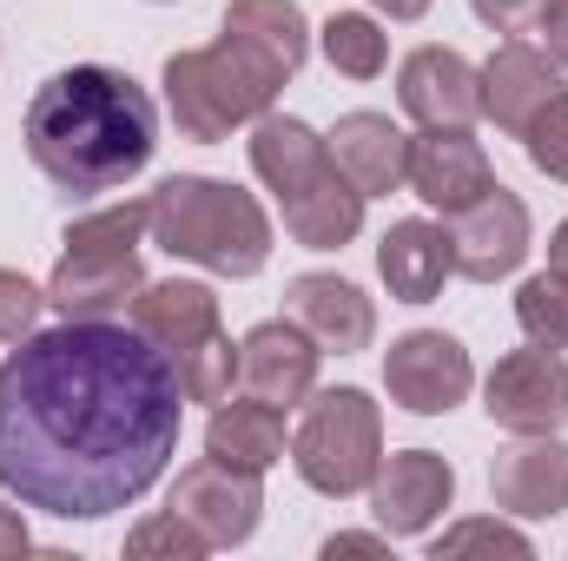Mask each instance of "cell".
I'll list each match as a JSON object with an SVG mask.
<instances>
[{
  "label": "cell",
  "instance_id": "d4e9b609",
  "mask_svg": "<svg viewBox=\"0 0 568 561\" xmlns=\"http://www.w3.org/2000/svg\"><path fill=\"white\" fill-rule=\"evenodd\" d=\"M317 47H324V60H331L344 80H377V73L390 67V40H384V27H377L371 13H331V20L317 27Z\"/></svg>",
  "mask_w": 568,
  "mask_h": 561
},
{
  "label": "cell",
  "instance_id": "44dd1931",
  "mask_svg": "<svg viewBox=\"0 0 568 561\" xmlns=\"http://www.w3.org/2000/svg\"><path fill=\"white\" fill-rule=\"evenodd\" d=\"M126 324L145 330V337L179 364L192 344H205V337L219 330V297H212V284H192V278L145 284L140 297H133V310H126Z\"/></svg>",
  "mask_w": 568,
  "mask_h": 561
},
{
  "label": "cell",
  "instance_id": "6da1fadb",
  "mask_svg": "<svg viewBox=\"0 0 568 561\" xmlns=\"http://www.w3.org/2000/svg\"><path fill=\"white\" fill-rule=\"evenodd\" d=\"M179 364L133 324L67 317L0 364V489L53 522L133 509L179 456Z\"/></svg>",
  "mask_w": 568,
  "mask_h": 561
},
{
  "label": "cell",
  "instance_id": "e0dca14e",
  "mask_svg": "<svg viewBox=\"0 0 568 561\" xmlns=\"http://www.w3.org/2000/svg\"><path fill=\"white\" fill-rule=\"evenodd\" d=\"M397 106L417 126H469L483 113V80L456 47H417L397 67Z\"/></svg>",
  "mask_w": 568,
  "mask_h": 561
},
{
  "label": "cell",
  "instance_id": "30bf717a",
  "mask_svg": "<svg viewBox=\"0 0 568 561\" xmlns=\"http://www.w3.org/2000/svg\"><path fill=\"white\" fill-rule=\"evenodd\" d=\"M165 509H179L212 549H239V542H252L258 536V522H265V489H258V476H245V469H225V462H212V456H199V462H185L179 469V482H172V502Z\"/></svg>",
  "mask_w": 568,
  "mask_h": 561
},
{
  "label": "cell",
  "instance_id": "4fadbf2b",
  "mask_svg": "<svg viewBox=\"0 0 568 561\" xmlns=\"http://www.w3.org/2000/svg\"><path fill=\"white\" fill-rule=\"evenodd\" d=\"M284 317L317 350H337V357H357L377 337V304L351 278H337V272H304V278L284 284Z\"/></svg>",
  "mask_w": 568,
  "mask_h": 561
},
{
  "label": "cell",
  "instance_id": "9c48e42d",
  "mask_svg": "<svg viewBox=\"0 0 568 561\" xmlns=\"http://www.w3.org/2000/svg\"><path fill=\"white\" fill-rule=\"evenodd\" d=\"M536 245V225H529V205L496 178L476 205L449 212V252H456V278L469 284H496V278H516L523 258Z\"/></svg>",
  "mask_w": 568,
  "mask_h": 561
},
{
  "label": "cell",
  "instance_id": "d6986e66",
  "mask_svg": "<svg viewBox=\"0 0 568 561\" xmlns=\"http://www.w3.org/2000/svg\"><path fill=\"white\" fill-rule=\"evenodd\" d=\"M377 278L390 284L397 304H436L443 284L456 278V252H449V232L429 225V218H397L377 245Z\"/></svg>",
  "mask_w": 568,
  "mask_h": 561
},
{
  "label": "cell",
  "instance_id": "ba28073f",
  "mask_svg": "<svg viewBox=\"0 0 568 561\" xmlns=\"http://www.w3.org/2000/svg\"><path fill=\"white\" fill-rule=\"evenodd\" d=\"M384 390L410 417H449L476 390V364L449 330H404L384 350Z\"/></svg>",
  "mask_w": 568,
  "mask_h": 561
},
{
  "label": "cell",
  "instance_id": "2e32d148",
  "mask_svg": "<svg viewBox=\"0 0 568 561\" xmlns=\"http://www.w3.org/2000/svg\"><path fill=\"white\" fill-rule=\"evenodd\" d=\"M476 80H483V113H489L509 140H523L529 120L562 93V67H556L542 47H529V40H503V47L476 67Z\"/></svg>",
  "mask_w": 568,
  "mask_h": 561
},
{
  "label": "cell",
  "instance_id": "d590c367",
  "mask_svg": "<svg viewBox=\"0 0 568 561\" xmlns=\"http://www.w3.org/2000/svg\"><path fill=\"white\" fill-rule=\"evenodd\" d=\"M377 13H390V20H424L429 13V0H371Z\"/></svg>",
  "mask_w": 568,
  "mask_h": 561
},
{
  "label": "cell",
  "instance_id": "f546056e",
  "mask_svg": "<svg viewBox=\"0 0 568 561\" xmlns=\"http://www.w3.org/2000/svg\"><path fill=\"white\" fill-rule=\"evenodd\" d=\"M126 555H172V561H199L212 555V542L179 516V509H165V516H145L140 529L126 536Z\"/></svg>",
  "mask_w": 568,
  "mask_h": 561
},
{
  "label": "cell",
  "instance_id": "8fae6325",
  "mask_svg": "<svg viewBox=\"0 0 568 561\" xmlns=\"http://www.w3.org/2000/svg\"><path fill=\"white\" fill-rule=\"evenodd\" d=\"M364 496H371V516L384 536H429L443 522V509L456 502V469L436 449H397L377 462Z\"/></svg>",
  "mask_w": 568,
  "mask_h": 561
},
{
  "label": "cell",
  "instance_id": "8d00e7d4",
  "mask_svg": "<svg viewBox=\"0 0 568 561\" xmlns=\"http://www.w3.org/2000/svg\"><path fill=\"white\" fill-rule=\"evenodd\" d=\"M549 265H562V272H568V218L549 232Z\"/></svg>",
  "mask_w": 568,
  "mask_h": 561
},
{
  "label": "cell",
  "instance_id": "5b68a950",
  "mask_svg": "<svg viewBox=\"0 0 568 561\" xmlns=\"http://www.w3.org/2000/svg\"><path fill=\"white\" fill-rule=\"evenodd\" d=\"M140 238H152V198H126L67 225V252L47 278V304L60 317H126L145 290Z\"/></svg>",
  "mask_w": 568,
  "mask_h": 561
},
{
  "label": "cell",
  "instance_id": "e575fe53",
  "mask_svg": "<svg viewBox=\"0 0 568 561\" xmlns=\"http://www.w3.org/2000/svg\"><path fill=\"white\" fill-rule=\"evenodd\" d=\"M324 555L337 561V555H390V542L384 536H331L324 542Z\"/></svg>",
  "mask_w": 568,
  "mask_h": 561
},
{
  "label": "cell",
  "instance_id": "52a82bcc",
  "mask_svg": "<svg viewBox=\"0 0 568 561\" xmlns=\"http://www.w3.org/2000/svg\"><path fill=\"white\" fill-rule=\"evenodd\" d=\"M483 410L509 436H562L568 429V357L549 344L496 357L483 384Z\"/></svg>",
  "mask_w": 568,
  "mask_h": 561
},
{
  "label": "cell",
  "instance_id": "1f68e13d",
  "mask_svg": "<svg viewBox=\"0 0 568 561\" xmlns=\"http://www.w3.org/2000/svg\"><path fill=\"white\" fill-rule=\"evenodd\" d=\"M476 7V20L483 27H496V33H523V27H536L542 20V7L549 0H469Z\"/></svg>",
  "mask_w": 568,
  "mask_h": 561
},
{
  "label": "cell",
  "instance_id": "603a6c76",
  "mask_svg": "<svg viewBox=\"0 0 568 561\" xmlns=\"http://www.w3.org/2000/svg\"><path fill=\"white\" fill-rule=\"evenodd\" d=\"M284 232L304 245V252H344L357 232H364V192L344 178V172H324L311 192H297L284 205Z\"/></svg>",
  "mask_w": 568,
  "mask_h": 561
},
{
  "label": "cell",
  "instance_id": "836d02e7",
  "mask_svg": "<svg viewBox=\"0 0 568 561\" xmlns=\"http://www.w3.org/2000/svg\"><path fill=\"white\" fill-rule=\"evenodd\" d=\"M33 549V536H27V516L0 496V555H27Z\"/></svg>",
  "mask_w": 568,
  "mask_h": 561
},
{
  "label": "cell",
  "instance_id": "f1b7e54d",
  "mask_svg": "<svg viewBox=\"0 0 568 561\" xmlns=\"http://www.w3.org/2000/svg\"><path fill=\"white\" fill-rule=\"evenodd\" d=\"M523 152H529V165L542 172V178H556L568 185V93H556L536 120H529V133H523Z\"/></svg>",
  "mask_w": 568,
  "mask_h": 561
},
{
  "label": "cell",
  "instance_id": "ac0fdd59",
  "mask_svg": "<svg viewBox=\"0 0 568 561\" xmlns=\"http://www.w3.org/2000/svg\"><path fill=\"white\" fill-rule=\"evenodd\" d=\"M324 140H331L337 172H344L364 198H390V192L410 178V133L390 126V113H344Z\"/></svg>",
  "mask_w": 568,
  "mask_h": 561
},
{
  "label": "cell",
  "instance_id": "83f0119b",
  "mask_svg": "<svg viewBox=\"0 0 568 561\" xmlns=\"http://www.w3.org/2000/svg\"><path fill=\"white\" fill-rule=\"evenodd\" d=\"M429 555L436 561H456V555H516V561H529L536 542H529L516 522H503V516H469V522L443 529V536L429 542Z\"/></svg>",
  "mask_w": 568,
  "mask_h": 561
},
{
  "label": "cell",
  "instance_id": "277c9868",
  "mask_svg": "<svg viewBox=\"0 0 568 561\" xmlns=\"http://www.w3.org/2000/svg\"><path fill=\"white\" fill-rule=\"evenodd\" d=\"M291 80L284 67H272L265 53H252L245 40L219 33L212 47H185L165 60L159 86H165V113L179 126V140L219 145L239 126H258L278 100V86Z\"/></svg>",
  "mask_w": 568,
  "mask_h": 561
},
{
  "label": "cell",
  "instance_id": "ffe728a7",
  "mask_svg": "<svg viewBox=\"0 0 568 561\" xmlns=\"http://www.w3.org/2000/svg\"><path fill=\"white\" fill-rule=\"evenodd\" d=\"M252 172L265 178V192H278V205H291V198L311 192L324 172H337V159H331V140L311 133L304 120L265 113V120L252 126Z\"/></svg>",
  "mask_w": 568,
  "mask_h": 561
},
{
  "label": "cell",
  "instance_id": "7402d4cb",
  "mask_svg": "<svg viewBox=\"0 0 568 561\" xmlns=\"http://www.w3.org/2000/svg\"><path fill=\"white\" fill-rule=\"evenodd\" d=\"M205 456L225 462V469H245V476H265L272 462H284V410L278 404H219L212 422H205Z\"/></svg>",
  "mask_w": 568,
  "mask_h": 561
},
{
  "label": "cell",
  "instance_id": "7c38bea8",
  "mask_svg": "<svg viewBox=\"0 0 568 561\" xmlns=\"http://www.w3.org/2000/svg\"><path fill=\"white\" fill-rule=\"evenodd\" d=\"M404 185L424 198L429 212L449 218V212L476 205L496 185V165H489L483 140H469V126H424L410 140V178Z\"/></svg>",
  "mask_w": 568,
  "mask_h": 561
},
{
  "label": "cell",
  "instance_id": "7a4b0ae2",
  "mask_svg": "<svg viewBox=\"0 0 568 561\" xmlns=\"http://www.w3.org/2000/svg\"><path fill=\"white\" fill-rule=\"evenodd\" d=\"M20 140L47 185H60L67 198H93L152 165L159 106L120 67H67L47 86H33Z\"/></svg>",
  "mask_w": 568,
  "mask_h": 561
},
{
  "label": "cell",
  "instance_id": "4dcf8cb0",
  "mask_svg": "<svg viewBox=\"0 0 568 561\" xmlns=\"http://www.w3.org/2000/svg\"><path fill=\"white\" fill-rule=\"evenodd\" d=\"M40 310H47V290H40L33 278H20V272H7V265H0V344L33 337Z\"/></svg>",
  "mask_w": 568,
  "mask_h": 561
},
{
  "label": "cell",
  "instance_id": "484cf974",
  "mask_svg": "<svg viewBox=\"0 0 568 561\" xmlns=\"http://www.w3.org/2000/svg\"><path fill=\"white\" fill-rule=\"evenodd\" d=\"M516 324L529 344H549V350H568V272L549 265L536 278H523L516 290Z\"/></svg>",
  "mask_w": 568,
  "mask_h": 561
},
{
  "label": "cell",
  "instance_id": "4316f807",
  "mask_svg": "<svg viewBox=\"0 0 568 561\" xmlns=\"http://www.w3.org/2000/svg\"><path fill=\"white\" fill-rule=\"evenodd\" d=\"M179 384H185V404H225L232 390H239V344L225 337V330H212L205 344H192L185 357H179Z\"/></svg>",
  "mask_w": 568,
  "mask_h": 561
},
{
  "label": "cell",
  "instance_id": "5bb4252c",
  "mask_svg": "<svg viewBox=\"0 0 568 561\" xmlns=\"http://www.w3.org/2000/svg\"><path fill=\"white\" fill-rule=\"evenodd\" d=\"M489 496L503 516L542 522L568 509V442L562 436H516L489 462Z\"/></svg>",
  "mask_w": 568,
  "mask_h": 561
},
{
  "label": "cell",
  "instance_id": "8992f818",
  "mask_svg": "<svg viewBox=\"0 0 568 561\" xmlns=\"http://www.w3.org/2000/svg\"><path fill=\"white\" fill-rule=\"evenodd\" d=\"M291 462L304 476V489L317 496H364L377 462H384V410L371 404V390L344 384V390H324L311 397V410L291 436Z\"/></svg>",
  "mask_w": 568,
  "mask_h": 561
},
{
  "label": "cell",
  "instance_id": "9a60e30c",
  "mask_svg": "<svg viewBox=\"0 0 568 561\" xmlns=\"http://www.w3.org/2000/svg\"><path fill=\"white\" fill-rule=\"evenodd\" d=\"M317 357H324V350H317L291 317H272V324L245 330V344H239V384H245L258 404L297 410V404H311V390H317Z\"/></svg>",
  "mask_w": 568,
  "mask_h": 561
},
{
  "label": "cell",
  "instance_id": "3957f363",
  "mask_svg": "<svg viewBox=\"0 0 568 561\" xmlns=\"http://www.w3.org/2000/svg\"><path fill=\"white\" fill-rule=\"evenodd\" d=\"M152 245L205 265L219 278H258L272 258V218L265 205L232 185V178H205V172H172L152 192Z\"/></svg>",
  "mask_w": 568,
  "mask_h": 561
},
{
  "label": "cell",
  "instance_id": "cb8c5ba5",
  "mask_svg": "<svg viewBox=\"0 0 568 561\" xmlns=\"http://www.w3.org/2000/svg\"><path fill=\"white\" fill-rule=\"evenodd\" d=\"M225 33L245 40L252 53H265L284 73H297L304 53H311V20H304L297 0H232L225 7Z\"/></svg>",
  "mask_w": 568,
  "mask_h": 561
},
{
  "label": "cell",
  "instance_id": "d6a6232c",
  "mask_svg": "<svg viewBox=\"0 0 568 561\" xmlns=\"http://www.w3.org/2000/svg\"><path fill=\"white\" fill-rule=\"evenodd\" d=\"M536 33H542V53H549V60L568 73V0H549V7H542Z\"/></svg>",
  "mask_w": 568,
  "mask_h": 561
}]
</instances>
